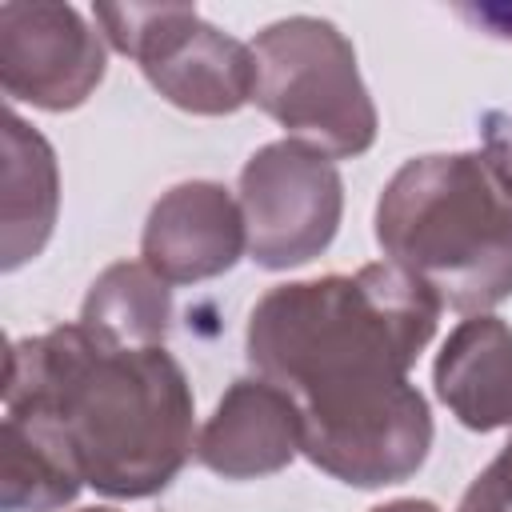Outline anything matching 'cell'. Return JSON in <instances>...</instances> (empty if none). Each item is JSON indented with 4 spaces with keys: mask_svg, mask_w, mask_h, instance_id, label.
<instances>
[{
    "mask_svg": "<svg viewBox=\"0 0 512 512\" xmlns=\"http://www.w3.org/2000/svg\"><path fill=\"white\" fill-rule=\"evenodd\" d=\"M468 20H476L480 28H488V36L512 40V8L508 4H480V8H460Z\"/></svg>",
    "mask_w": 512,
    "mask_h": 512,
    "instance_id": "obj_14",
    "label": "cell"
},
{
    "mask_svg": "<svg viewBox=\"0 0 512 512\" xmlns=\"http://www.w3.org/2000/svg\"><path fill=\"white\" fill-rule=\"evenodd\" d=\"M256 92L292 140H304L332 160L364 156L376 144V104L364 88L352 40L320 16H284L256 32Z\"/></svg>",
    "mask_w": 512,
    "mask_h": 512,
    "instance_id": "obj_4",
    "label": "cell"
},
{
    "mask_svg": "<svg viewBox=\"0 0 512 512\" xmlns=\"http://www.w3.org/2000/svg\"><path fill=\"white\" fill-rule=\"evenodd\" d=\"M248 252L240 200L216 180L172 184L140 232L144 264L168 284H200L236 268Z\"/></svg>",
    "mask_w": 512,
    "mask_h": 512,
    "instance_id": "obj_8",
    "label": "cell"
},
{
    "mask_svg": "<svg viewBox=\"0 0 512 512\" xmlns=\"http://www.w3.org/2000/svg\"><path fill=\"white\" fill-rule=\"evenodd\" d=\"M80 512H116V508H80Z\"/></svg>",
    "mask_w": 512,
    "mask_h": 512,
    "instance_id": "obj_16",
    "label": "cell"
},
{
    "mask_svg": "<svg viewBox=\"0 0 512 512\" xmlns=\"http://www.w3.org/2000/svg\"><path fill=\"white\" fill-rule=\"evenodd\" d=\"M440 312L436 292L392 260L276 284L252 304L244 352L256 376L296 396L300 456L352 488L416 476L432 448V412L408 368Z\"/></svg>",
    "mask_w": 512,
    "mask_h": 512,
    "instance_id": "obj_1",
    "label": "cell"
},
{
    "mask_svg": "<svg viewBox=\"0 0 512 512\" xmlns=\"http://www.w3.org/2000/svg\"><path fill=\"white\" fill-rule=\"evenodd\" d=\"M304 452V416L288 388L240 376L196 432V460L224 480H260Z\"/></svg>",
    "mask_w": 512,
    "mask_h": 512,
    "instance_id": "obj_9",
    "label": "cell"
},
{
    "mask_svg": "<svg viewBox=\"0 0 512 512\" xmlns=\"http://www.w3.org/2000/svg\"><path fill=\"white\" fill-rule=\"evenodd\" d=\"M368 512H440L432 500H388V504H376V508H368Z\"/></svg>",
    "mask_w": 512,
    "mask_h": 512,
    "instance_id": "obj_15",
    "label": "cell"
},
{
    "mask_svg": "<svg viewBox=\"0 0 512 512\" xmlns=\"http://www.w3.org/2000/svg\"><path fill=\"white\" fill-rule=\"evenodd\" d=\"M104 72V36L72 4H0V88L12 104L72 112L100 88Z\"/></svg>",
    "mask_w": 512,
    "mask_h": 512,
    "instance_id": "obj_7",
    "label": "cell"
},
{
    "mask_svg": "<svg viewBox=\"0 0 512 512\" xmlns=\"http://www.w3.org/2000/svg\"><path fill=\"white\" fill-rule=\"evenodd\" d=\"M4 412H40L108 500L164 492L196 456V404L168 348H108L80 324L12 340Z\"/></svg>",
    "mask_w": 512,
    "mask_h": 512,
    "instance_id": "obj_2",
    "label": "cell"
},
{
    "mask_svg": "<svg viewBox=\"0 0 512 512\" xmlns=\"http://www.w3.org/2000/svg\"><path fill=\"white\" fill-rule=\"evenodd\" d=\"M480 148L400 164L376 200V244L452 312L512 296V120L484 112Z\"/></svg>",
    "mask_w": 512,
    "mask_h": 512,
    "instance_id": "obj_3",
    "label": "cell"
},
{
    "mask_svg": "<svg viewBox=\"0 0 512 512\" xmlns=\"http://www.w3.org/2000/svg\"><path fill=\"white\" fill-rule=\"evenodd\" d=\"M76 324L108 348H164L172 288L144 260H116L92 280Z\"/></svg>",
    "mask_w": 512,
    "mask_h": 512,
    "instance_id": "obj_13",
    "label": "cell"
},
{
    "mask_svg": "<svg viewBox=\"0 0 512 512\" xmlns=\"http://www.w3.org/2000/svg\"><path fill=\"white\" fill-rule=\"evenodd\" d=\"M60 212V168L52 144L12 108L4 112L0 176V268L16 272L52 240Z\"/></svg>",
    "mask_w": 512,
    "mask_h": 512,
    "instance_id": "obj_11",
    "label": "cell"
},
{
    "mask_svg": "<svg viewBox=\"0 0 512 512\" xmlns=\"http://www.w3.org/2000/svg\"><path fill=\"white\" fill-rule=\"evenodd\" d=\"M236 200L248 228V260L268 272H288L336 240L344 180L328 152L284 136L244 160Z\"/></svg>",
    "mask_w": 512,
    "mask_h": 512,
    "instance_id": "obj_6",
    "label": "cell"
},
{
    "mask_svg": "<svg viewBox=\"0 0 512 512\" xmlns=\"http://www.w3.org/2000/svg\"><path fill=\"white\" fill-rule=\"evenodd\" d=\"M432 384L464 428H512V328L492 312L460 320L436 352Z\"/></svg>",
    "mask_w": 512,
    "mask_h": 512,
    "instance_id": "obj_10",
    "label": "cell"
},
{
    "mask_svg": "<svg viewBox=\"0 0 512 512\" xmlns=\"http://www.w3.org/2000/svg\"><path fill=\"white\" fill-rule=\"evenodd\" d=\"M84 468L68 436L40 412H4L0 436V508L60 512L84 488Z\"/></svg>",
    "mask_w": 512,
    "mask_h": 512,
    "instance_id": "obj_12",
    "label": "cell"
},
{
    "mask_svg": "<svg viewBox=\"0 0 512 512\" xmlns=\"http://www.w3.org/2000/svg\"><path fill=\"white\" fill-rule=\"evenodd\" d=\"M100 36L132 56L144 80L180 112L232 116L252 104V44L208 24L196 4H96Z\"/></svg>",
    "mask_w": 512,
    "mask_h": 512,
    "instance_id": "obj_5",
    "label": "cell"
}]
</instances>
